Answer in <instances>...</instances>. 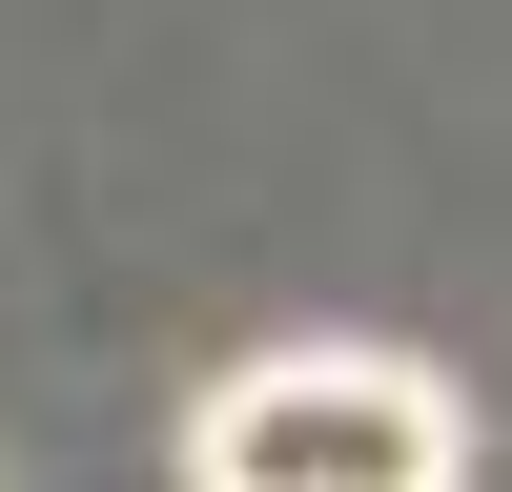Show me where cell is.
<instances>
[{
  "mask_svg": "<svg viewBox=\"0 0 512 492\" xmlns=\"http://www.w3.org/2000/svg\"><path fill=\"white\" fill-rule=\"evenodd\" d=\"M451 451H472L451 390L390 369V349H287L205 410V472H451Z\"/></svg>",
  "mask_w": 512,
  "mask_h": 492,
  "instance_id": "6da1fadb",
  "label": "cell"
}]
</instances>
